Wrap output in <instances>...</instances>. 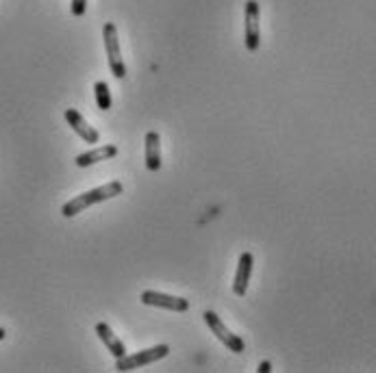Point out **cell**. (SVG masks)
<instances>
[{
	"instance_id": "3",
	"label": "cell",
	"mask_w": 376,
	"mask_h": 373,
	"mask_svg": "<svg viewBox=\"0 0 376 373\" xmlns=\"http://www.w3.org/2000/svg\"><path fill=\"white\" fill-rule=\"evenodd\" d=\"M102 40H104V48H107V59H109V67L111 74L116 78H127V65L122 61L120 55V44H118V28L113 22H107L102 26Z\"/></svg>"
},
{
	"instance_id": "10",
	"label": "cell",
	"mask_w": 376,
	"mask_h": 373,
	"mask_svg": "<svg viewBox=\"0 0 376 373\" xmlns=\"http://www.w3.org/2000/svg\"><path fill=\"white\" fill-rule=\"evenodd\" d=\"M146 169L148 172L161 169V137L155 131L146 133Z\"/></svg>"
},
{
	"instance_id": "5",
	"label": "cell",
	"mask_w": 376,
	"mask_h": 373,
	"mask_svg": "<svg viewBox=\"0 0 376 373\" xmlns=\"http://www.w3.org/2000/svg\"><path fill=\"white\" fill-rule=\"evenodd\" d=\"M246 20V48L248 52H257L261 44V31H259V3L257 0H248L244 9Z\"/></svg>"
},
{
	"instance_id": "1",
	"label": "cell",
	"mask_w": 376,
	"mask_h": 373,
	"mask_svg": "<svg viewBox=\"0 0 376 373\" xmlns=\"http://www.w3.org/2000/svg\"><path fill=\"white\" fill-rule=\"evenodd\" d=\"M122 189H124V187H122L120 181H111V183H107V185H102V187H96V189L87 191V193H81V195H77V198H72L70 202L63 204L61 215H63V217H75V215H79V213H83V210L89 208V206L116 198V195L122 193Z\"/></svg>"
},
{
	"instance_id": "2",
	"label": "cell",
	"mask_w": 376,
	"mask_h": 373,
	"mask_svg": "<svg viewBox=\"0 0 376 373\" xmlns=\"http://www.w3.org/2000/svg\"><path fill=\"white\" fill-rule=\"evenodd\" d=\"M170 354V345H155L150 349H141V351H135V354H127V356H122L116 360V369L118 371H133V369H139V367H146L150 363H157L161 358H166Z\"/></svg>"
},
{
	"instance_id": "7",
	"label": "cell",
	"mask_w": 376,
	"mask_h": 373,
	"mask_svg": "<svg viewBox=\"0 0 376 373\" xmlns=\"http://www.w3.org/2000/svg\"><path fill=\"white\" fill-rule=\"evenodd\" d=\"M253 265H255V256L250 252H244L240 256L235 280H233V293L240 295V297H244L248 291V282H250V276H253Z\"/></svg>"
},
{
	"instance_id": "11",
	"label": "cell",
	"mask_w": 376,
	"mask_h": 373,
	"mask_svg": "<svg viewBox=\"0 0 376 373\" xmlns=\"http://www.w3.org/2000/svg\"><path fill=\"white\" fill-rule=\"evenodd\" d=\"M118 154V148L116 146H100L96 150H89V152H83L75 158V163L79 167H89V165H96L100 161H107V158H111Z\"/></svg>"
},
{
	"instance_id": "14",
	"label": "cell",
	"mask_w": 376,
	"mask_h": 373,
	"mask_svg": "<svg viewBox=\"0 0 376 373\" xmlns=\"http://www.w3.org/2000/svg\"><path fill=\"white\" fill-rule=\"evenodd\" d=\"M270 371H272V363L270 360H263L259 365V373H270Z\"/></svg>"
},
{
	"instance_id": "15",
	"label": "cell",
	"mask_w": 376,
	"mask_h": 373,
	"mask_svg": "<svg viewBox=\"0 0 376 373\" xmlns=\"http://www.w3.org/2000/svg\"><path fill=\"white\" fill-rule=\"evenodd\" d=\"M5 336H7V330H5V328H0V341H3Z\"/></svg>"
},
{
	"instance_id": "12",
	"label": "cell",
	"mask_w": 376,
	"mask_h": 373,
	"mask_svg": "<svg viewBox=\"0 0 376 373\" xmlns=\"http://www.w3.org/2000/svg\"><path fill=\"white\" fill-rule=\"evenodd\" d=\"M94 94H96V104L100 111H109L111 109V92H109V85H107L104 81H98L94 85Z\"/></svg>"
},
{
	"instance_id": "6",
	"label": "cell",
	"mask_w": 376,
	"mask_h": 373,
	"mask_svg": "<svg viewBox=\"0 0 376 373\" xmlns=\"http://www.w3.org/2000/svg\"><path fill=\"white\" fill-rule=\"evenodd\" d=\"M141 304L159 306V308L174 310V313H185L189 308V301L185 297H176V295L159 293V291H144V293H141Z\"/></svg>"
},
{
	"instance_id": "4",
	"label": "cell",
	"mask_w": 376,
	"mask_h": 373,
	"mask_svg": "<svg viewBox=\"0 0 376 373\" xmlns=\"http://www.w3.org/2000/svg\"><path fill=\"white\" fill-rule=\"evenodd\" d=\"M203 319H205V324L209 326V330L218 336V339L230 349V351H235V354H242L244 349H246V343L242 341V336H237V334H233L224 324H222V319L213 313V310H205L203 313Z\"/></svg>"
},
{
	"instance_id": "9",
	"label": "cell",
	"mask_w": 376,
	"mask_h": 373,
	"mask_svg": "<svg viewBox=\"0 0 376 373\" xmlns=\"http://www.w3.org/2000/svg\"><path fill=\"white\" fill-rule=\"evenodd\" d=\"M96 334H98V339L104 343V347L111 351V356L118 360V358H122V356H127V345H124L118 336H116V332L111 330V326L109 324H98L96 326Z\"/></svg>"
},
{
	"instance_id": "8",
	"label": "cell",
	"mask_w": 376,
	"mask_h": 373,
	"mask_svg": "<svg viewBox=\"0 0 376 373\" xmlns=\"http://www.w3.org/2000/svg\"><path fill=\"white\" fill-rule=\"evenodd\" d=\"M65 119H68L70 126H72V131L85 141V144H98V131L94 126H89L87 119L77 109H68Z\"/></svg>"
},
{
	"instance_id": "13",
	"label": "cell",
	"mask_w": 376,
	"mask_h": 373,
	"mask_svg": "<svg viewBox=\"0 0 376 373\" xmlns=\"http://www.w3.org/2000/svg\"><path fill=\"white\" fill-rule=\"evenodd\" d=\"M72 15L75 17H83L85 15V9H87V0H72Z\"/></svg>"
}]
</instances>
